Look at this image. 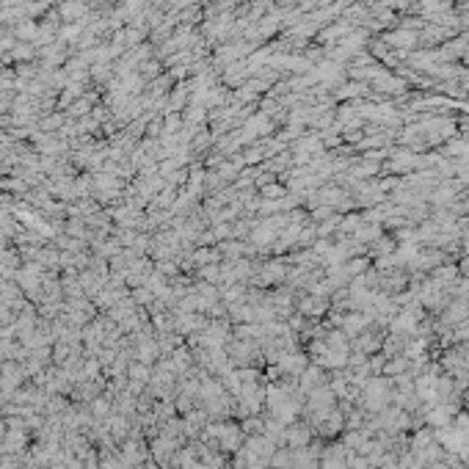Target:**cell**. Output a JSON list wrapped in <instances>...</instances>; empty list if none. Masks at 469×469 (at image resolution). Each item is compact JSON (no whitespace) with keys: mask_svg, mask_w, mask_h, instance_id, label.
Returning <instances> with one entry per match:
<instances>
[{"mask_svg":"<svg viewBox=\"0 0 469 469\" xmlns=\"http://www.w3.org/2000/svg\"><path fill=\"white\" fill-rule=\"evenodd\" d=\"M287 442L290 445H306L309 442V428H293L287 434Z\"/></svg>","mask_w":469,"mask_h":469,"instance_id":"6da1fadb","label":"cell"},{"mask_svg":"<svg viewBox=\"0 0 469 469\" xmlns=\"http://www.w3.org/2000/svg\"><path fill=\"white\" fill-rule=\"evenodd\" d=\"M61 11H64V17H66V19H77V17H83V6H77V3H66Z\"/></svg>","mask_w":469,"mask_h":469,"instance_id":"7a4b0ae2","label":"cell"}]
</instances>
